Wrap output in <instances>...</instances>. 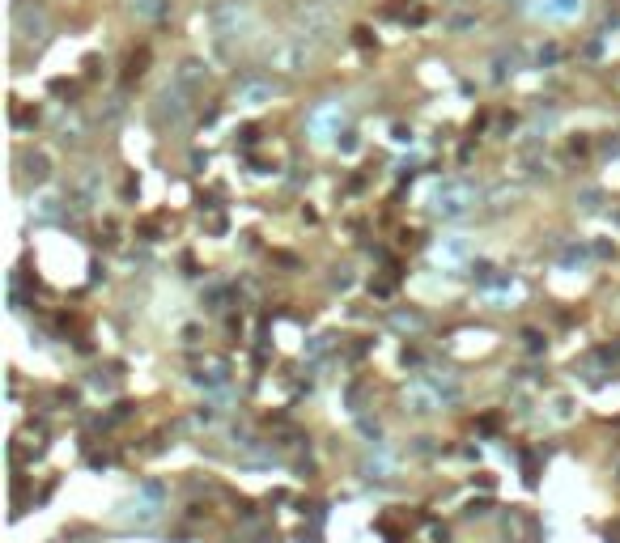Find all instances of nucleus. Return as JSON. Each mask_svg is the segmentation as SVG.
<instances>
[{
	"mask_svg": "<svg viewBox=\"0 0 620 543\" xmlns=\"http://www.w3.org/2000/svg\"><path fill=\"white\" fill-rule=\"evenodd\" d=\"M472 204H476V187L468 178H446L438 187V195H434V212L438 217H463V212H472Z\"/></svg>",
	"mask_w": 620,
	"mask_h": 543,
	"instance_id": "nucleus-1",
	"label": "nucleus"
},
{
	"mask_svg": "<svg viewBox=\"0 0 620 543\" xmlns=\"http://www.w3.org/2000/svg\"><path fill=\"white\" fill-rule=\"evenodd\" d=\"M247 21H251V8L242 0H221V4L208 8V25H213L217 38H238L247 30Z\"/></svg>",
	"mask_w": 620,
	"mask_h": 543,
	"instance_id": "nucleus-2",
	"label": "nucleus"
},
{
	"mask_svg": "<svg viewBox=\"0 0 620 543\" xmlns=\"http://www.w3.org/2000/svg\"><path fill=\"white\" fill-rule=\"evenodd\" d=\"M191 93L187 89H179V85H166L162 93H157V123H170V127H183L187 119H191V102H187Z\"/></svg>",
	"mask_w": 620,
	"mask_h": 543,
	"instance_id": "nucleus-3",
	"label": "nucleus"
},
{
	"mask_svg": "<svg viewBox=\"0 0 620 543\" xmlns=\"http://www.w3.org/2000/svg\"><path fill=\"white\" fill-rule=\"evenodd\" d=\"M293 17H298V25H302L310 38H327V34H332V13H327L323 4H298ZM306 34H302V38H306Z\"/></svg>",
	"mask_w": 620,
	"mask_h": 543,
	"instance_id": "nucleus-4",
	"label": "nucleus"
},
{
	"mask_svg": "<svg viewBox=\"0 0 620 543\" xmlns=\"http://www.w3.org/2000/svg\"><path fill=\"white\" fill-rule=\"evenodd\" d=\"M506 539L510 543H536L540 539V527H536V518L527 514V510H510V518H506Z\"/></svg>",
	"mask_w": 620,
	"mask_h": 543,
	"instance_id": "nucleus-5",
	"label": "nucleus"
},
{
	"mask_svg": "<svg viewBox=\"0 0 620 543\" xmlns=\"http://www.w3.org/2000/svg\"><path fill=\"white\" fill-rule=\"evenodd\" d=\"M204 81H208V68H204L200 59H183V64H179V72H174V85H179V89H187L191 98L204 89Z\"/></svg>",
	"mask_w": 620,
	"mask_h": 543,
	"instance_id": "nucleus-6",
	"label": "nucleus"
},
{
	"mask_svg": "<svg viewBox=\"0 0 620 543\" xmlns=\"http://www.w3.org/2000/svg\"><path fill=\"white\" fill-rule=\"evenodd\" d=\"M238 102H242V106H264V102H272V81H242V85H238Z\"/></svg>",
	"mask_w": 620,
	"mask_h": 543,
	"instance_id": "nucleus-7",
	"label": "nucleus"
},
{
	"mask_svg": "<svg viewBox=\"0 0 620 543\" xmlns=\"http://www.w3.org/2000/svg\"><path fill=\"white\" fill-rule=\"evenodd\" d=\"M17 30H21V38H43V13H34L30 4H17Z\"/></svg>",
	"mask_w": 620,
	"mask_h": 543,
	"instance_id": "nucleus-8",
	"label": "nucleus"
},
{
	"mask_svg": "<svg viewBox=\"0 0 620 543\" xmlns=\"http://www.w3.org/2000/svg\"><path fill=\"white\" fill-rule=\"evenodd\" d=\"M196 382H200V387H225V382H230V361H221V357L208 361V365L196 374Z\"/></svg>",
	"mask_w": 620,
	"mask_h": 543,
	"instance_id": "nucleus-9",
	"label": "nucleus"
},
{
	"mask_svg": "<svg viewBox=\"0 0 620 543\" xmlns=\"http://www.w3.org/2000/svg\"><path fill=\"white\" fill-rule=\"evenodd\" d=\"M128 8H132L136 17H145V21H157V17L170 13V0H128Z\"/></svg>",
	"mask_w": 620,
	"mask_h": 543,
	"instance_id": "nucleus-10",
	"label": "nucleus"
},
{
	"mask_svg": "<svg viewBox=\"0 0 620 543\" xmlns=\"http://www.w3.org/2000/svg\"><path fill=\"white\" fill-rule=\"evenodd\" d=\"M540 8H544V17H557V21H565V17H574V13L582 8V0H544Z\"/></svg>",
	"mask_w": 620,
	"mask_h": 543,
	"instance_id": "nucleus-11",
	"label": "nucleus"
},
{
	"mask_svg": "<svg viewBox=\"0 0 620 543\" xmlns=\"http://www.w3.org/2000/svg\"><path fill=\"white\" fill-rule=\"evenodd\" d=\"M21 166H26V178H34V183L47 178V153H21Z\"/></svg>",
	"mask_w": 620,
	"mask_h": 543,
	"instance_id": "nucleus-12",
	"label": "nucleus"
},
{
	"mask_svg": "<svg viewBox=\"0 0 620 543\" xmlns=\"http://www.w3.org/2000/svg\"><path fill=\"white\" fill-rule=\"evenodd\" d=\"M157 514H162L157 505H128V514H123V518H132L136 527H149V522H157Z\"/></svg>",
	"mask_w": 620,
	"mask_h": 543,
	"instance_id": "nucleus-13",
	"label": "nucleus"
},
{
	"mask_svg": "<svg viewBox=\"0 0 620 543\" xmlns=\"http://www.w3.org/2000/svg\"><path fill=\"white\" fill-rule=\"evenodd\" d=\"M395 319V327H408V331H425V314H417V310H400V314H391Z\"/></svg>",
	"mask_w": 620,
	"mask_h": 543,
	"instance_id": "nucleus-14",
	"label": "nucleus"
},
{
	"mask_svg": "<svg viewBox=\"0 0 620 543\" xmlns=\"http://www.w3.org/2000/svg\"><path fill=\"white\" fill-rule=\"evenodd\" d=\"M145 64H149V47L132 51V55H128V76H140V72H145Z\"/></svg>",
	"mask_w": 620,
	"mask_h": 543,
	"instance_id": "nucleus-15",
	"label": "nucleus"
},
{
	"mask_svg": "<svg viewBox=\"0 0 620 543\" xmlns=\"http://www.w3.org/2000/svg\"><path fill=\"white\" fill-rule=\"evenodd\" d=\"M157 229H162V217H149V221H140V234H145L149 242H157Z\"/></svg>",
	"mask_w": 620,
	"mask_h": 543,
	"instance_id": "nucleus-16",
	"label": "nucleus"
},
{
	"mask_svg": "<svg viewBox=\"0 0 620 543\" xmlns=\"http://www.w3.org/2000/svg\"><path fill=\"white\" fill-rule=\"evenodd\" d=\"M582 259H587V251H582V246H570V251L561 255V263H565V268H574V263H582Z\"/></svg>",
	"mask_w": 620,
	"mask_h": 543,
	"instance_id": "nucleus-17",
	"label": "nucleus"
},
{
	"mask_svg": "<svg viewBox=\"0 0 620 543\" xmlns=\"http://www.w3.org/2000/svg\"><path fill=\"white\" fill-rule=\"evenodd\" d=\"M523 480L536 484V459H531V455H523Z\"/></svg>",
	"mask_w": 620,
	"mask_h": 543,
	"instance_id": "nucleus-18",
	"label": "nucleus"
},
{
	"mask_svg": "<svg viewBox=\"0 0 620 543\" xmlns=\"http://www.w3.org/2000/svg\"><path fill=\"white\" fill-rule=\"evenodd\" d=\"M523 340H527V348H531V353H540V348H544V340H540V331H523Z\"/></svg>",
	"mask_w": 620,
	"mask_h": 543,
	"instance_id": "nucleus-19",
	"label": "nucleus"
},
{
	"mask_svg": "<svg viewBox=\"0 0 620 543\" xmlns=\"http://www.w3.org/2000/svg\"><path fill=\"white\" fill-rule=\"evenodd\" d=\"M353 34H357V42H361V47H370V42H374V38H370V30H366V25H357V30H353Z\"/></svg>",
	"mask_w": 620,
	"mask_h": 543,
	"instance_id": "nucleus-20",
	"label": "nucleus"
},
{
	"mask_svg": "<svg viewBox=\"0 0 620 543\" xmlns=\"http://www.w3.org/2000/svg\"><path fill=\"white\" fill-rule=\"evenodd\" d=\"M85 76H98V55H85Z\"/></svg>",
	"mask_w": 620,
	"mask_h": 543,
	"instance_id": "nucleus-21",
	"label": "nucleus"
},
{
	"mask_svg": "<svg viewBox=\"0 0 620 543\" xmlns=\"http://www.w3.org/2000/svg\"><path fill=\"white\" fill-rule=\"evenodd\" d=\"M259 140V127H242V144H255Z\"/></svg>",
	"mask_w": 620,
	"mask_h": 543,
	"instance_id": "nucleus-22",
	"label": "nucleus"
},
{
	"mask_svg": "<svg viewBox=\"0 0 620 543\" xmlns=\"http://www.w3.org/2000/svg\"><path fill=\"white\" fill-rule=\"evenodd\" d=\"M468 514H472V518H476V514H489V501H472V505H468Z\"/></svg>",
	"mask_w": 620,
	"mask_h": 543,
	"instance_id": "nucleus-23",
	"label": "nucleus"
},
{
	"mask_svg": "<svg viewBox=\"0 0 620 543\" xmlns=\"http://www.w3.org/2000/svg\"><path fill=\"white\" fill-rule=\"evenodd\" d=\"M604 535H608L612 543H620V522H608V531H604Z\"/></svg>",
	"mask_w": 620,
	"mask_h": 543,
	"instance_id": "nucleus-24",
	"label": "nucleus"
}]
</instances>
